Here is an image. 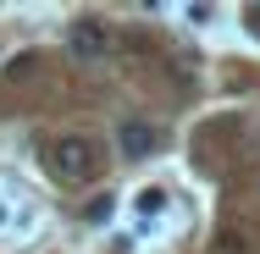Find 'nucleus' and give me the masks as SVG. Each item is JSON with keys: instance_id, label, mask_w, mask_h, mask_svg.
Wrapping results in <instances>:
<instances>
[{"instance_id": "f257e3e1", "label": "nucleus", "mask_w": 260, "mask_h": 254, "mask_svg": "<svg viewBox=\"0 0 260 254\" xmlns=\"http://www.w3.org/2000/svg\"><path fill=\"white\" fill-rule=\"evenodd\" d=\"M45 160H50V171L61 183H89L94 177V144L89 138H55L45 150Z\"/></svg>"}, {"instance_id": "f03ea898", "label": "nucleus", "mask_w": 260, "mask_h": 254, "mask_svg": "<svg viewBox=\"0 0 260 254\" xmlns=\"http://www.w3.org/2000/svg\"><path fill=\"white\" fill-rule=\"evenodd\" d=\"M116 144H122V155H127V160H144V155L155 150V127H150V122H122Z\"/></svg>"}, {"instance_id": "7ed1b4c3", "label": "nucleus", "mask_w": 260, "mask_h": 254, "mask_svg": "<svg viewBox=\"0 0 260 254\" xmlns=\"http://www.w3.org/2000/svg\"><path fill=\"white\" fill-rule=\"evenodd\" d=\"M105 45H111V39H105L100 22H78V28H72V55H105Z\"/></svg>"}, {"instance_id": "20e7f679", "label": "nucleus", "mask_w": 260, "mask_h": 254, "mask_svg": "<svg viewBox=\"0 0 260 254\" xmlns=\"http://www.w3.org/2000/svg\"><path fill=\"white\" fill-rule=\"evenodd\" d=\"M249 33L260 39V6H249Z\"/></svg>"}]
</instances>
